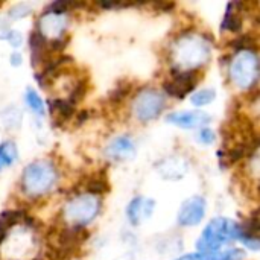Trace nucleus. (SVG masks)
<instances>
[{
	"mask_svg": "<svg viewBox=\"0 0 260 260\" xmlns=\"http://www.w3.org/2000/svg\"><path fill=\"white\" fill-rule=\"evenodd\" d=\"M64 29L66 20L61 14L44 12L40 18V34L43 35V38H53V41L59 40Z\"/></svg>",
	"mask_w": 260,
	"mask_h": 260,
	"instance_id": "11",
	"label": "nucleus"
},
{
	"mask_svg": "<svg viewBox=\"0 0 260 260\" xmlns=\"http://www.w3.org/2000/svg\"><path fill=\"white\" fill-rule=\"evenodd\" d=\"M99 210H101L99 198L94 195L85 193L69 201V204L64 209V216L75 227H81V225L91 222L94 216L99 213Z\"/></svg>",
	"mask_w": 260,
	"mask_h": 260,
	"instance_id": "5",
	"label": "nucleus"
},
{
	"mask_svg": "<svg viewBox=\"0 0 260 260\" xmlns=\"http://www.w3.org/2000/svg\"><path fill=\"white\" fill-rule=\"evenodd\" d=\"M18 157L17 146L14 142H3L0 145V171L5 168H9Z\"/></svg>",
	"mask_w": 260,
	"mask_h": 260,
	"instance_id": "13",
	"label": "nucleus"
},
{
	"mask_svg": "<svg viewBox=\"0 0 260 260\" xmlns=\"http://www.w3.org/2000/svg\"><path fill=\"white\" fill-rule=\"evenodd\" d=\"M198 82V75L195 72H177L172 81L165 82V90L174 98H184Z\"/></svg>",
	"mask_w": 260,
	"mask_h": 260,
	"instance_id": "8",
	"label": "nucleus"
},
{
	"mask_svg": "<svg viewBox=\"0 0 260 260\" xmlns=\"http://www.w3.org/2000/svg\"><path fill=\"white\" fill-rule=\"evenodd\" d=\"M206 200L203 197H192L183 203L178 213V224L183 227H192L203 221L206 215Z\"/></svg>",
	"mask_w": 260,
	"mask_h": 260,
	"instance_id": "7",
	"label": "nucleus"
},
{
	"mask_svg": "<svg viewBox=\"0 0 260 260\" xmlns=\"http://www.w3.org/2000/svg\"><path fill=\"white\" fill-rule=\"evenodd\" d=\"M56 169L49 161H35L29 165L21 178L23 190L30 197H40L49 192L56 183Z\"/></svg>",
	"mask_w": 260,
	"mask_h": 260,
	"instance_id": "3",
	"label": "nucleus"
},
{
	"mask_svg": "<svg viewBox=\"0 0 260 260\" xmlns=\"http://www.w3.org/2000/svg\"><path fill=\"white\" fill-rule=\"evenodd\" d=\"M163 108H165V96L154 88L142 90L133 102V113L142 122L155 119L163 111Z\"/></svg>",
	"mask_w": 260,
	"mask_h": 260,
	"instance_id": "6",
	"label": "nucleus"
},
{
	"mask_svg": "<svg viewBox=\"0 0 260 260\" xmlns=\"http://www.w3.org/2000/svg\"><path fill=\"white\" fill-rule=\"evenodd\" d=\"M222 29H227V30H232V32H236L241 29V20L239 17L236 15V11L233 12L230 8L227 11V15L222 21Z\"/></svg>",
	"mask_w": 260,
	"mask_h": 260,
	"instance_id": "18",
	"label": "nucleus"
},
{
	"mask_svg": "<svg viewBox=\"0 0 260 260\" xmlns=\"http://www.w3.org/2000/svg\"><path fill=\"white\" fill-rule=\"evenodd\" d=\"M259 61L254 50L239 52L230 64V78L239 88H250L256 84Z\"/></svg>",
	"mask_w": 260,
	"mask_h": 260,
	"instance_id": "4",
	"label": "nucleus"
},
{
	"mask_svg": "<svg viewBox=\"0 0 260 260\" xmlns=\"http://www.w3.org/2000/svg\"><path fill=\"white\" fill-rule=\"evenodd\" d=\"M134 155H136V145L126 136L116 137L107 146V157L110 160L123 161V160H131Z\"/></svg>",
	"mask_w": 260,
	"mask_h": 260,
	"instance_id": "10",
	"label": "nucleus"
},
{
	"mask_svg": "<svg viewBox=\"0 0 260 260\" xmlns=\"http://www.w3.org/2000/svg\"><path fill=\"white\" fill-rule=\"evenodd\" d=\"M50 108H52V113L55 111L59 116V119H62V120L69 119L73 114V105L69 101H64V99L50 101Z\"/></svg>",
	"mask_w": 260,
	"mask_h": 260,
	"instance_id": "15",
	"label": "nucleus"
},
{
	"mask_svg": "<svg viewBox=\"0 0 260 260\" xmlns=\"http://www.w3.org/2000/svg\"><path fill=\"white\" fill-rule=\"evenodd\" d=\"M152 212H154V201L145 197L134 198L126 209L128 219L133 225H139L146 219H149Z\"/></svg>",
	"mask_w": 260,
	"mask_h": 260,
	"instance_id": "12",
	"label": "nucleus"
},
{
	"mask_svg": "<svg viewBox=\"0 0 260 260\" xmlns=\"http://www.w3.org/2000/svg\"><path fill=\"white\" fill-rule=\"evenodd\" d=\"M216 93L215 90H210V88H204V90H200L197 91L195 94H192L190 101L193 105L197 107H204V105H209L213 99H215Z\"/></svg>",
	"mask_w": 260,
	"mask_h": 260,
	"instance_id": "17",
	"label": "nucleus"
},
{
	"mask_svg": "<svg viewBox=\"0 0 260 260\" xmlns=\"http://www.w3.org/2000/svg\"><path fill=\"white\" fill-rule=\"evenodd\" d=\"M200 260H242L244 253L241 250H227V251H210V253H200Z\"/></svg>",
	"mask_w": 260,
	"mask_h": 260,
	"instance_id": "14",
	"label": "nucleus"
},
{
	"mask_svg": "<svg viewBox=\"0 0 260 260\" xmlns=\"http://www.w3.org/2000/svg\"><path fill=\"white\" fill-rule=\"evenodd\" d=\"M174 61L177 66L190 72V69L203 66L210 56V46L201 37H181L174 49Z\"/></svg>",
	"mask_w": 260,
	"mask_h": 260,
	"instance_id": "2",
	"label": "nucleus"
},
{
	"mask_svg": "<svg viewBox=\"0 0 260 260\" xmlns=\"http://www.w3.org/2000/svg\"><path fill=\"white\" fill-rule=\"evenodd\" d=\"M242 227L232 219L216 218L204 229L201 238L198 239V250L200 253H210L218 251L221 247L229 244L233 239H239Z\"/></svg>",
	"mask_w": 260,
	"mask_h": 260,
	"instance_id": "1",
	"label": "nucleus"
},
{
	"mask_svg": "<svg viewBox=\"0 0 260 260\" xmlns=\"http://www.w3.org/2000/svg\"><path fill=\"white\" fill-rule=\"evenodd\" d=\"M177 260H200V257H198V254H187V256H183Z\"/></svg>",
	"mask_w": 260,
	"mask_h": 260,
	"instance_id": "20",
	"label": "nucleus"
},
{
	"mask_svg": "<svg viewBox=\"0 0 260 260\" xmlns=\"http://www.w3.org/2000/svg\"><path fill=\"white\" fill-rule=\"evenodd\" d=\"M26 104L29 105V108H30L35 114H40V116L44 114L43 101H41V98L38 96V93H37L34 88H27V90H26Z\"/></svg>",
	"mask_w": 260,
	"mask_h": 260,
	"instance_id": "16",
	"label": "nucleus"
},
{
	"mask_svg": "<svg viewBox=\"0 0 260 260\" xmlns=\"http://www.w3.org/2000/svg\"><path fill=\"white\" fill-rule=\"evenodd\" d=\"M166 120L175 126L184 128V129H192V128H200L204 126L210 122V116L204 111L195 110V111H177L168 114Z\"/></svg>",
	"mask_w": 260,
	"mask_h": 260,
	"instance_id": "9",
	"label": "nucleus"
},
{
	"mask_svg": "<svg viewBox=\"0 0 260 260\" xmlns=\"http://www.w3.org/2000/svg\"><path fill=\"white\" fill-rule=\"evenodd\" d=\"M198 140H200L201 143H204V145H210V143L215 142V133H213L212 129H206V128H204V129L200 131Z\"/></svg>",
	"mask_w": 260,
	"mask_h": 260,
	"instance_id": "19",
	"label": "nucleus"
}]
</instances>
